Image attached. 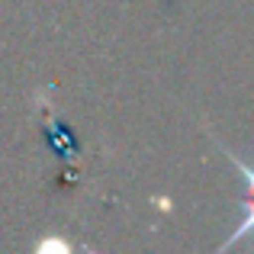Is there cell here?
Here are the masks:
<instances>
[{"label": "cell", "mask_w": 254, "mask_h": 254, "mask_svg": "<svg viewBox=\"0 0 254 254\" xmlns=\"http://www.w3.org/2000/svg\"><path fill=\"white\" fill-rule=\"evenodd\" d=\"M245 222L238 225L235 232H232L229 238H225L222 242V248H229V245H238L242 242V238H254V196H245Z\"/></svg>", "instance_id": "obj_1"}]
</instances>
